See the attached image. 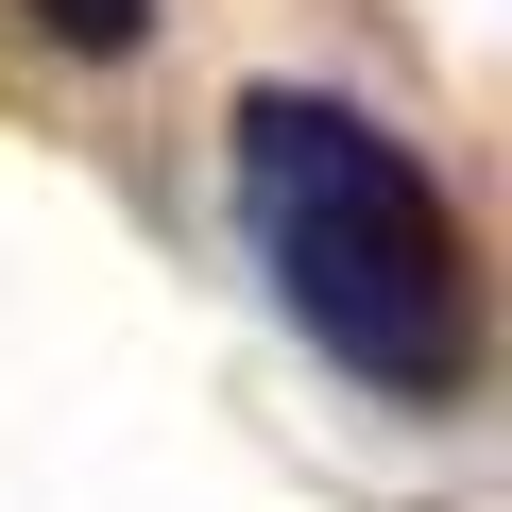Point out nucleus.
I'll list each match as a JSON object with an SVG mask.
<instances>
[{
    "label": "nucleus",
    "instance_id": "1",
    "mask_svg": "<svg viewBox=\"0 0 512 512\" xmlns=\"http://www.w3.org/2000/svg\"><path fill=\"white\" fill-rule=\"evenodd\" d=\"M222 205H239L256 274H274V308L308 325L325 376H359L393 410L478 393V256L393 120H359L325 86H256L222 120Z\"/></svg>",
    "mask_w": 512,
    "mask_h": 512
},
{
    "label": "nucleus",
    "instance_id": "2",
    "mask_svg": "<svg viewBox=\"0 0 512 512\" xmlns=\"http://www.w3.org/2000/svg\"><path fill=\"white\" fill-rule=\"evenodd\" d=\"M35 35H52V52H137L154 0H35Z\"/></svg>",
    "mask_w": 512,
    "mask_h": 512
}]
</instances>
